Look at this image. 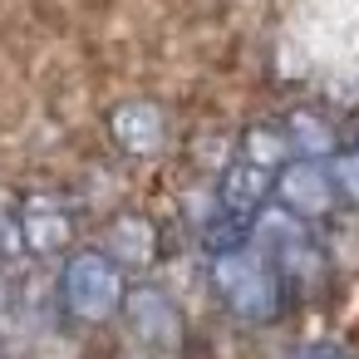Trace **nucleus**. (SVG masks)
Wrapping results in <instances>:
<instances>
[{"instance_id":"obj_14","label":"nucleus","mask_w":359,"mask_h":359,"mask_svg":"<svg viewBox=\"0 0 359 359\" xmlns=\"http://www.w3.org/2000/svg\"><path fill=\"white\" fill-rule=\"evenodd\" d=\"M11 305V280H6V271H0V310Z\"/></svg>"},{"instance_id":"obj_11","label":"nucleus","mask_w":359,"mask_h":359,"mask_svg":"<svg viewBox=\"0 0 359 359\" xmlns=\"http://www.w3.org/2000/svg\"><path fill=\"white\" fill-rule=\"evenodd\" d=\"M325 168H330V177H334V192H339V197H349V202H359V148L334 153Z\"/></svg>"},{"instance_id":"obj_7","label":"nucleus","mask_w":359,"mask_h":359,"mask_svg":"<svg viewBox=\"0 0 359 359\" xmlns=\"http://www.w3.org/2000/svg\"><path fill=\"white\" fill-rule=\"evenodd\" d=\"M271 192H276V172L241 158V153H231V163L217 177V207L231 212V217H246V222H256V212L266 207Z\"/></svg>"},{"instance_id":"obj_10","label":"nucleus","mask_w":359,"mask_h":359,"mask_svg":"<svg viewBox=\"0 0 359 359\" xmlns=\"http://www.w3.org/2000/svg\"><path fill=\"white\" fill-rule=\"evenodd\" d=\"M236 153L251 158V163H261V168H271V172H280L285 158H290V138H285L280 123H251V128L236 138Z\"/></svg>"},{"instance_id":"obj_15","label":"nucleus","mask_w":359,"mask_h":359,"mask_svg":"<svg viewBox=\"0 0 359 359\" xmlns=\"http://www.w3.org/2000/svg\"><path fill=\"white\" fill-rule=\"evenodd\" d=\"M0 359H6V339H0Z\"/></svg>"},{"instance_id":"obj_8","label":"nucleus","mask_w":359,"mask_h":359,"mask_svg":"<svg viewBox=\"0 0 359 359\" xmlns=\"http://www.w3.org/2000/svg\"><path fill=\"white\" fill-rule=\"evenodd\" d=\"M109 256H114L123 271L153 266V256H158V231H153V222H148L143 212L114 217V226H109Z\"/></svg>"},{"instance_id":"obj_5","label":"nucleus","mask_w":359,"mask_h":359,"mask_svg":"<svg viewBox=\"0 0 359 359\" xmlns=\"http://www.w3.org/2000/svg\"><path fill=\"white\" fill-rule=\"evenodd\" d=\"M168 133H172V123H168V109L163 104H153V99H123L114 114H109V138H114V148L123 153V158H153V153H163L168 148Z\"/></svg>"},{"instance_id":"obj_4","label":"nucleus","mask_w":359,"mask_h":359,"mask_svg":"<svg viewBox=\"0 0 359 359\" xmlns=\"http://www.w3.org/2000/svg\"><path fill=\"white\" fill-rule=\"evenodd\" d=\"M276 207H285L290 217H300V222H315V217H330L334 212V177H330V168L320 163V158H295V163H285L280 172H276Z\"/></svg>"},{"instance_id":"obj_6","label":"nucleus","mask_w":359,"mask_h":359,"mask_svg":"<svg viewBox=\"0 0 359 359\" xmlns=\"http://www.w3.org/2000/svg\"><path fill=\"white\" fill-rule=\"evenodd\" d=\"M15 222H20L25 251H35V256H60V251H69V241H74V212H69V202L55 197V192H30V197H20Z\"/></svg>"},{"instance_id":"obj_9","label":"nucleus","mask_w":359,"mask_h":359,"mask_svg":"<svg viewBox=\"0 0 359 359\" xmlns=\"http://www.w3.org/2000/svg\"><path fill=\"white\" fill-rule=\"evenodd\" d=\"M280 128H285L295 158H334L339 153V133H334L330 114H320V109H290Z\"/></svg>"},{"instance_id":"obj_1","label":"nucleus","mask_w":359,"mask_h":359,"mask_svg":"<svg viewBox=\"0 0 359 359\" xmlns=\"http://www.w3.org/2000/svg\"><path fill=\"white\" fill-rule=\"evenodd\" d=\"M212 280H217L222 305L246 325H271L280 315V305H285V276L256 246L212 256Z\"/></svg>"},{"instance_id":"obj_3","label":"nucleus","mask_w":359,"mask_h":359,"mask_svg":"<svg viewBox=\"0 0 359 359\" xmlns=\"http://www.w3.org/2000/svg\"><path fill=\"white\" fill-rule=\"evenodd\" d=\"M123 320H128V330H133V339L143 344V349H153V354H177L182 349V339H187V320H182V310H177V300L163 290V285H128L123 290Z\"/></svg>"},{"instance_id":"obj_13","label":"nucleus","mask_w":359,"mask_h":359,"mask_svg":"<svg viewBox=\"0 0 359 359\" xmlns=\"http://www.w3.org/2000/svg\"><path fill=\"white\" fill-rule=\"evenodd\" d=\"M290 359H354L339 339H310V344H295Z\"/></svg>"},{"instance_id":"obj_12","label":"nucleus","mask_w":359,"mask_h":359,"mask_svg":"<svg viewBox=\"0 0 359 359\" xmlns=\"http://www.w3.org/2000/svg\"><path fill=\"white\" fill-rule=\"evenodd\" d=\"M20 256H25L20 222H15V212H0V261H20Z\"/></svg>"},{"instance_id":"obj_2","label":"nucleus","mask_w":359,"mask_h":359,"mask_svg":"<svg viewBox=\"0 0 359 359\" xmlns=\"http://www.w3.org/2000/svg\"><path fill=\"white\" fill-rule=\"evenodd\" d=\"M123 266L99 251V246H84V251H69L65 271H60V305L69 320L79 325H104L118 315L123 305Z\"/></svg>"}]
</instances>
